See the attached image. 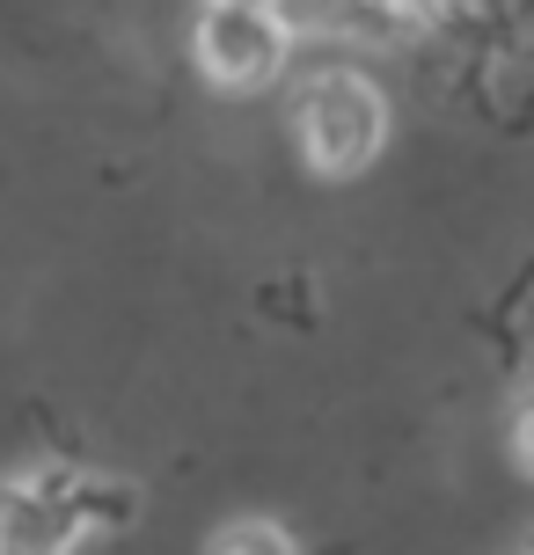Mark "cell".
I'll return each mask as SVG.
<instances>
[{
  "mask_svg": "<svg viewBox=\"0 0 534 555\" xmlns=\"http://www.w3.org/2000/svg\"><path fill=\"white\" fill-rule=\"evenodd\" d=\"M381 139H389V103L366 74L330 66L301 88V154L315 176H359L381 154Z\"/></svg>",
  "mask_w": 534,
  "mask_h": 555,
  "instance_id": "7a4b0ae2",
  "label": "cell"
},
{
  "mask_svg": "<svg viewBox=\"0 0 534 555\" xmlns=\"http://www.w3.org/2000/svg\"><path fill=\"white\" fill-rule=\"evenodd\" d=\"M213 555H293V541H285L271 519H242V527H227L220 541H213Z\"/></svg>",
  "mask_w": 534,
  "mask_h": 555,
  "instance_id": "5b68a950",
  "label": "cell"
},
{
  "mask_svg": "<svg viewBox=\"0 0 534 555\" xmlns=\"http://www.w3.org/2000/svg\"><path fill=\"white\" fill-rule=\"evenodd\" d=\"M285 52H293V37H285V23L271 8H227V0H213V8L198 15V66L220 88L279 81Z\"/></svg>",
  "mask_w": 534,
  "mask_h": 555,
  "instance_id": "3957f363",
  "label": "cell"
},
{
  "mask_svg": "<svg viewBox=\"0 0 534 555\" xmlns=\"http://www.w3.org/2000/svg\"><path fill=\"white\" fill-rule=\"evenodd\" d=\"M285 37H330V44H395L410 37L389 0H279Z\"/></svg>",
  "mask_w": 534,
  "mask_h": 555,
  "instance_id": "277c9868",
  "label": "cell"
},
{
  "mask_svg": "<svg viewBox=\"0 0 534 555\" xmlns=\"http://www.w3.org/2000/svg\"><path fill=\"white\" fill-rule=\"evenodd\" d=\"M88 519H132V490L74 468H37L0 482V555H66Z\"/></svg>",
  "mask_w": 534,
  "mask_h": 555,
  "instance_id": "6da1fadb",
  "label": "cell"
},
{
  "mask_svg": "<svg viewBox=\"0 0 534 555\" xmlns=\"http://www.w3.org/2000/svg\"><path fill=\"white\" fill-rule=\"evenodd\" d=\"M227 8H279V0H227Z\"/></svg>",
  "mask_w": 534,
  "mask_h": 555,
  "instance_id": "52a82bcc",
  "label": "cell"
},
{
  "mask_svg": "<svg viewBox=\"0 0 534 555\" xmlns=\"http://www.w3.org/2000/svg\"><path fill=\"white\" fill-rule=\"evenodd\" d=\"M512 446H520V468L534 475V395L520 402V424H512Z\"/></svg>",
  "mask_w": 534,
  "mask_h": 555,
  "instance_id": "8992f818",
  "label": "cell"
}]
</instances>
